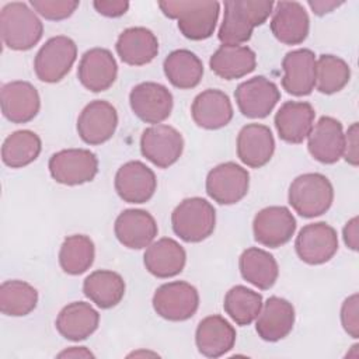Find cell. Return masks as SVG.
I'll use <instances>...</instances> for the list:
<instances>
[{"mask_svg": "<svg viewBox=\"0 0 359 359\" xmlns=\"http://www.w3.org/2000/svg\"><path fill=\"white\" fill-rule=\"evenodd\" d=\"M287 199L296 213L310 219L325 213L331 208L334 188L325 175L307 172L292 181Z\"/></svg>", "mask_w": 359, "mask_h": 359, "instance_id": "cell-4", "label": "cell"}, {"mask_svg": "<svg viewBox=\"0 0 359 359\" xmlns=\"http://www.w3.org/2000/svg\"><path fill=\"white\" fill-rule=\"evenodd\" d=\"M157 180L151 168L142 161H128L115 175V191L128 203H144L156 191Z\"/></svg>", "mask_w": 359, "mask_h": 359, "instance_id": "cell-16", "label": "cell"}, {"mask_svg": "<svg viewBox=\"0 0 359 359\" xmlns=\"http://www.w3.org/2000/svg\"><path fill=\"white\" fill-rule=\"evenodd\" d=\"M0 34L8 49L28 50L41 41L43 25L25 3L11 1L0 11Z\"/></svg>", "mask_w": 359, "mask_h": 359, "instance_id": "cell-3", "label": "cell"}, {"mask_svg": "<svg viewBox=\"0 0 359 359\" xmlns=\"http://www.w3.org/2000/svg\"><path fill=\"white\" fill-rule=\"evenodd\" d=\"M114 230L118 241L132 250L149 247L158 233L154 217L143 209H126L119 213Z\"/></svg>", "mask_w": 359, "mask_h": 359, "instance_id": "cell-19", "label": "cell"}, {"mask_svg": "<svg viewBox=\"0 0 359 359\" xmlns=\"http://www.w3.org/2000/svg\"><path fill=\"white\" fill-rule=\"evenodd\" d=\"M1 112L13 123L32 121L41 108L38 90L28 81H10L1 87Z\"/></svg>", "mask_w": 359, "mask_h": 359, "instance_id": "cell-18", "label": "cell"}, {"mask_svg": "<svg viewBox=\"0 0 359 359\" xmlns=\"http://www.w3.org/2000/svg\"><path fill=\"white\" fill-rule=\"evenodd\" d=\"M191 115L198 126L215 130L231 121L233 105L226 93L217 88H208L195 97Z\"/></svg>", "mask_w": 359, "mask_h": 359, "instance_id": "cell-26", "label": "cell"}, {"mask_svg": "<svg viewBox=\"0 0 359 359\" xmlns=\"http://www.w3.org/2000/svg\"><path fill=\"white\" fill-rule=\"evenodd\" d=\"M158 7L164 15L177 20L181 34L192 41L212 36L220 11L217 1H160Z\"/></svg>", "mask_w": 359, "mask_h": 359, "instance_id": "cell-2", "label": "cell"}, {"mask_svg": "<svg viewBox=\"0 0 359 359\" xmlns=\"http://www.w3.org/2000/svg\"><path fill=\"white\" fill-rule=\"evenodd\" d=\"M199 306L198 290L188 282L174 280L157 287L153 296L154 311L168 321L191 318Z\"/></svg>", "mask_w": 359, "mask_h": 359, "instance_id": "cell-8", "label": "cell"}, {"mask_svg": "<svg viewBox=\"0 0 359 359\" xmlns=\"http://www.w3.org/2000/svg\"><path fill=\"white\" fill-rule=\"evenodd\" d=\"M115 48L123 63L143 66L157 56L158 41L150 29L144 27H130L119 34Z\"/></svg>", "mask_w": 359, "mask_h": 359, "instance_id": "cell-29", "label": "cell"}, {"mask_svg": "<svg viewBox=\"0 0 359 359\" xmlns=\"http://www.w3.org/2000/svg\"><path fill=\"white\" fill-rule=\"evenodd\" d=\"M294 248L303 262L309 265L324 264L338 251L337 231L325 222L306 224L296 237Z\"/></svg>", "mask_w": 359, "mask_h": 359, "instance_id": "cell-10", "label": "cell"}, {"mask_svg": "<svg viewBox=\"0 0 359 359\" xmlns=\"http://www.w3.org/2000/svg\"><path fill=\"white\" fill-rule=\"evenodd\" d=\"M273 1L229 0L224 1L223 21L219 28V41L223 45L247 42L255 27L262 25L273 11Z\"/></svg>", "mask_w": 359, "mask_h": 359, "instance_id": "cell-1", "label": "cell"}, {"mask_svg": "<svg viewBox=\"0 0 359 359\" xmlns=\"http://www.w3.org/2000/svg\"><path fill=\"white\" fill-rule=\"evenodd\" d=\"M309 153L323 164L337 163L344 153L342 123L332 116H321L307 136Z\"/></svg>", "mask_w": 359, "mask_h": 359, "instance_id": "cell-21", "label": "cell"}, {"mask_svg": "<svg viewBox=\"0 0 359 359\" xmlns=\"http://www.w3.org/2000/svg\"><path fill=\"white\" fill-rule=\"evenodd\" d=\"M77 57L74 41L65 35L49 38L38 50L34 60L36 77L45 83L60 81L72 69Z\"/></svg>", "mask_w": 359, "mask_h": 359, "instance_id": "cell-6", "label": "cell"}, {"mask_svg": "<svg viewBox=\"0 0 359 359\" xmlns=\"http://www.w3.org/2000/svg\"><path fill=\"white\" fill-rule=\"evenodd\" d=\"M351 79L348 63L334 55H321L316 60V88L323 94L341 91Z\"/></svg>", "mask_w": 359, "mask_h": 359, "instance_id": "cell-39", "label": "cell"}, {"mask_svg": "<svg viewBox=\"0 0 359 359\" xmlns=\"http://www.w3.org/2000/svg\"><path fill=\"white\" fill-rule=\"evenodd\" d=\"M224 311L238 325H250L259 314L262 296L247 286H233L224 296Z\"/></svg>", "mask_w": 359, "mask_h": 359, "instance_id": "cell-38", "label": "cell"}, {"mask_svg": "<svg viewBox=\"0 0 359 359\" xmlns=\"http://www.w3.org/2000/svg\"><path fill=\"white\" fill-rule=\"evenodd\" d=\"M358 223H359V220H358V217L355 216V217H352L351 220H348L346 222V224H345V227H344V241H345V244H346V247L348 248H351L352 251H356L358 250Z\"/></svg>", "mask_w": 359, "mask_h": 359, "instance_id": "cell-44", "label": "cell"}, {"mask_svg": "<svg viewBox=\"0 0 359 359\" xmlns=\"http://www.w3.org/2000/svg\"><path fill=\"white\" fill-rule=\"evenodd\" d=\"M185 261L187 254L182 245L168 237H163L151 243L143 255L146 269L161 279L181 273L185 266Z\"/></svg>", "mask_w": 359, "mask_h": 359, "instance_id": "cell-28", "label": "cell"}, {"mask_svg": "<svg viewBox=\"0 0 359 359\" xmlns=\"http://www.w3.org/2000/svg\"><path fill=\"white\" fill-rule=\"evenodd\" d=\"M94 257L93 240L84 234H73L65 238L60 245L59 264L66 273L80 275L93 265Z\"/></svg>", "mask_w": 359, "mask_h": 359, "instance_id": "cell-36", "label": "cell"}, {"mask_svg": "<svg viewBox=\"0 0 359 359\" xmlns=\"http://www.w3.org/2000/svg\"><path fill=\"white\" fill-rule=\"evenodd\" d=\"M118 126V114L112 104L94 100L77 118V133L87 144H101L112 137Z\"/></svg>", "mask_w": 359, "mask_h": 359, "instance_id": "cell-15", "label": "cell"}, {"mask_svg": "<svg viewBox=\"0 0 359 359\" xmlns=\"http://www.w3.org/2000/svg\"><path fill=\"white\" fill-rule=\"evenodd\" d=\"M209 66L216 76L224 80H234L251 73L257 66V57L248 46L222 45L210 56Z\"/></svg>", "mask_w": 359, "mask_h": 359, "instance_id": "cell-31", "label": "cell"}, {"mask_svg": "<svg viewBox=\"0 0 359 359\" xmlns=\"http://www.w3.org/2000/svg\"><path fill=\"white\" fill-rule=\"evenodd\" d=\"M271 31L285 45L302 43L310 29V20L303 4L297 1H279L272 11Z\"/></svg>", "mask_w": 359, "mask_h": 359, "instance_id": "cell-20", "label": "cell"}, {"mask_svg": "<svg viewBox=\"0 0 359 359\" xmlns=\"http://www.w3.org/2000/svg\"><path fill=\"white\" fill-rule=\"evenodd\" d=\"M174 233L187 243H199L208 238L216 224V210L203 198H187L172 210Z\"/></svg>", "mask_w": 359, "mask_h": 359, "instance_id": "cell-5", "label": "cell"}, {"mask_svg": "<svg viewBox=\"0 0 359 359\" xmlns=\"http://www.w3.org/2000/svg\"><path fill=\"white\" fill-rule=\"evenodd\" d=\"M248 187V171L233 161L216 165L206 177V192L220 205L237 203L247 195Z\"/></svg>", "mask_w": 359, "mask_h": 359, "instance_id": "cell-9", "label": "cell"}, {"mask_svg": "<svg viewBox=\"0 0 359 359\" xmlns=\"http://www.w3.org/2000/svg\"><path fill=\"white\" fill-rule=\"evenodd\" d=\"M100 323L98 311L86 302H73L65 306L56 318V330L69 341H83L88 338Z\"/></svg>", "mask_w": 359, "mask_h": 359, "instance_id": "cell-30", "label": "cell"}, {"mask_svg": "<svg viewBox=\"0 0 359 359\" xmlns=\"http://www.w3.org/2000/svg\"><path fill=\"white\" fill-rule=\"evenodd\" d=\"M129 104L133 114L140 121L158 125L171 114L172 94L160 83L144 81L132 88Z\"/></svg>", "mask_w": 359, "mask_h": 359, "instance_id": "cell-13", "label": "cell"}, {"mask_svg": "<svg viewBox=\"0 0 359 359\" xmlns=\"http://www.w3.org/2000/svg\"><path fill=\"white\" fill-rule=\"evenodd\" d=\"M32 8L43 18L60 21L70 17L79 7V1L69 0H31Z\"/></svg>", "mask_w": 359, "mask_h": 359, "instance_id": "cell-40", "label": "cell"}, {"mask_svg": "<svg viewBox=\"0 0 359 359\" xmlns=\"http://www.w3.org/2000/svg\"><path fill=\"white\" fill-rule=\"evenodd\" d=\"M118 65L112 53L105 48H93L80 59L77 77L93 93L108 90L116 80Z\"/></svg>", "mask_w": 359, "mask_h": 359, "instance_id": "cell-17", "label": "cell"}, {"mask_svg": "<svg viewBox=\"0 0 359 359\" xmlns=\"http://www.w3.org/2000/svg\"><path fill=\"white\" fill-rule=\"evenodd\" d=\"M359 310H358V293L346 297L341 307V323L346 334L352 338L359 337Z\"/></svg>", "mask_w": 359, "mask_h": 359, "instance_id": "cell-41", "label": "cell"}, {"mask_svg": "<svg viewBox=\"0 0 359 359\" xmlns=\"http://www.w3.org/2000/svg\"><path fill=\"white\" fill-rule=\"evenodd\" d=\"M294 324V307L286 299L272 296L262 303L255 330L261 339L276 342L287 337Z\"/></svg>", "mask_w": 359, "mask_h": 359, "instance_id": "cell-24", "label": "cell"}, {"mask_svg": "<svg viewBox=\"0 0 359 359\" xmlns=\"http://www.w3.org/2000/svg\"><path fill=\"white\" fill-rule=\"evenodd\" d=\"M198 351L206 358H219L233 349L236 330L222 316H208L199 321L195 331Z\"/></svg>", "mask_w": 359, "mask_h": 359, "instance_id": "cell-25", "label": "cell"}, {"mask_svg": "<svg viewBox=\"0 0 359 359\" xmlns=\"http://www.w3.org/2000/svg\"><path fill=\"white\" fill-rule=\"evenodd\" d=\"M275 151V140L271 129L261 123H248L237 136V156L251 168L264 167Z\"/></svg>", "mask_w": 359, "mask_h": 359, "instance_id": "cell-23", "label": "cell"}, {"mask_svg": "<svg viewBox=\"0 0 359 359\" xmlns=\"http://www.w3.org/2000/svg\"><path fill=\"white\" fill-rule=\"evenodd\" d=\"M241 276L258 289H271L279 275L278 262L272 254L262 248L251 247L243 251L238 259Z\"/></svg>", "mask_w": 359, "mask_h": 359, "instance_id": "cell-32", "label": "cell"}, {"mask_svg": "<svg viewBox=\"0 0 359 359\" xmlns=\"http://www.w3.org/2000/svg\"><path fill=\"white\" fill-rule=\"evenodd\" d=\"M164 74L168 81L181 90L196 87L203 76L201 59L188 49L172 50L163 63Z\"/></svg>", "mask_w": 359, "mask_h": 359, "instance_id": "cell-34", "label": "cell"}, {"mask_svg": "<svg viewBox=\"0 0 359 359\" xmlns=\"http://www.w3.org/2000/svg\"><path fill=\"white\" fill-rule=\"evenodd\" d=\"M52 178L63 185L90 182L98 172V158L87 149H65L49 158Z\"/></svg>", "mask_w": 359, "mask_h": 359, "instance_id": "cell-7", "label": "cell"}, {"mask_svg": "<svg viewBox=\"0 0 359 359\" xmlns=\"http://www.w3.org/2000/svg\"><path fill=\"white\" fill-rule=\"evenodd\" d=\"M234 98L244 116L259 119L272 112L280 100V93L273 81L264 76H255L237 86Z\"/></svg>", "mask_w": 359, "mask_h": 359, "instance_id": "cell-12", "label": "cell"}, {"mask_svg": "<svg viewBox=\"0 0 359 359\" xmlns=\"http://www.w3.org/2000/svg\"><path fill=\"white\" fill-rule=\"evenodd\" d=\"M184 150L182 135L168 125H153L143 130L140 151L158 168H168L181 157Z\"/></svg>", "mask_w": 359, "mask_h": 359, "instance_id": "cell-11", "label": "cell"}, {"mask_svg": "<svg viewBox=\"0 0 359 359\" xmlns=\"http://www.w3.org/2000/svg\"><path fill=\"white\" fill-rule=\"evenodd\" d=\"M38 303L36 289L24 280H6L0 286V310L6 316L22 317L34 311Z\"/></svg>", "mask_w": 359, "mask_h": 359, "instance_id": "cell-37", "label": "cell"}, {"mask_svg": "<svg viewBox=\"0 0 359 359\" xmlns=\"http://www.w3.org/2000/svg\"><path fill=\"white\" fill-rule=\"evenodd\" d=\"M344 158L352 164V165H358V122H353L346 133L344 135V153H342Z\"/></svg>", "mask_w": 359, "mask_h": 359, "instance_id": "cell-42", "label": "cell"}, {"mask_svg": "<svg viewBox=\"0 0 359 359\" xmlns=\"http://www.w3.org/2000/svg\"><path fill=\"white\" fill-rule=\"evenodd\" d=\"M83 292L101 309L116 306L125 294V282L114 271L98 269L91 272L83 282Z\"/></svg>", "mask_w": 359, "mask_h": 359, "instance_id": "cell-33", "label": "cell"}, {"mask_svg": "<svg viewBox=\"0 0 359 359\" xmlns=\"http://www.w3.org/2000/svg\"><path fill=\"white\" fill-rule=\"evenodd\" d=\"M42 150L39 136L28 129L8 135L1 146V160L7 167L21 168L35 161Z\"/></svg>", "mask_w": 359, "mask_h": 359, "instance_id": "cell-35", "label": "cell"}, {"mask_svg": "<svg viewBox=\"0 0 359 359\" xmlns=\"http://www.w3.org/2000/svg\"><path fill=\"white\" fill-rule=\"evenodd\" d=\"M314 108L306 101H286L275 115V128L282 140L302 143L310 133L314 122Z\"/></svg>", "mask_w": 359, "mask_h": 359, "instance_id": "cell-27", "label": "cell"}, {"mask_svg": "<svg viewBox=\"0 0 359 359\" xmlns=\"http://www.w3.org/2000/svg\"><path fill=\"white\" fill-rule=\"evenodd\" d=\"M282 87L292 95H309L316 87V55L310 49L287 52L282 60Z\"/></svg>", "mask_w": 359, "mask_h": 359, "instance_id": "cell-22", "label": "cell"}, {"mask_svg": "<svg viewBox=\"0 0 359 359\" xmlns=\"http://www.w3.org/2000/svg\"><path fill=\"white\" fill-rule=\"evenodd\" d=\"M296 230V219L285 206H268L261 209L252 222L254 238L259 244L278 248L286 244Z\"/></svg>", "mask_w": 359, "mask_h": 359, "instance_id": "cell-14", "label": "cell"}, {"mask_svg": "<svg viewBox=\"0 0 359 359\" xmlns=\"http://www.w3.org/2000/svg\"><path fill=\"white\" fill-rule=\"evenodd\" d=\"M342 1H332V0H310L309 6L317 15H324L327 13H331L334 8L339 7Z\"/></svg>", "mask_w": 359, "mask_h": 359, "instance_id": "cell-45", "label": "cell"}, {"mask_svg": "<svg viewBox=\"0 0 359 359\" xmlns=\"http://www.w3.org/2000/svg\"><path fill=\"white\" fill-rule=\"evenodd\" d=\"M59 358H65V356H70V358H94V355L86 349L84 346H72L70 349H66L63 352H60L57 355Z\"/></svg>", "mask_w": 359, "mask_h": 359, "instance_id": "cell-46", "label": "cell"}, {"mask_svg": "<svg viewBox=\"0 0 359 359\" xmlns=\"http://www.w3.org/2000/svg\"><path fill=\"white\" fill-rule=\"evenodd\" d=\"M93 6L100 14L112 18L123 15L129 8V3L122 0H97L93 3Z\"/></svg>", "mask_w": 359, "mask_h": 359, "instance_id": "cell-43", "label": "cell"}]
</instances>
